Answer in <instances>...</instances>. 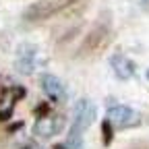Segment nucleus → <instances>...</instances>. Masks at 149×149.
<instances>
[{
	"mask_svg": "<svg viewBox=\"0 0 149 149\" xmlns=\"http://www.w3.org/2000/svg\"><path fill=\"white\" fill-rule=\"evenodd\" d=\"M108 122L116 128H130V126H137L141 122V114L130 106L116 104L108 110Z\"/></svg>",
	"mask_w": 149,
	"mask_h": 149,
	"instance_id": "nucleus-1",
	"label": "nucleus"
},
{
	"mask_svg": "<svg viewBox=\"0 0 149 149\" xmlns=\"http://www.w3.org/2000/svg\"><path fill=\"white\" fill-rule=\"evenodd\" d=\"M93 120H95V106H93L89 100H79L77 106H74V112H72L70 133L83 135V130H87L93 124Z\"/></svg>",
	"mask_w": 149,
	"mask_h": 149,
	"instance_id": "nucleus-2",
	"label": "nucleus"
},
{
	"mask_svg": "<svg viewBox=\"0 0 149 149\" xmlns=\"http://www.w3.org/2000/svg\"><path fill=\"white\" fill-rule=\"evenodd\" d=\"M62 126H64V122H62L60 116H44V118H40V120L35 122L33 130H35V135L50 139V137L58 135L60 130H62Z\"/></svg>",
	"mask_w": 149,
	"mask_h": 149,
	"instance_id": "nucleus-3",
	"label": "nucleus"
},
{
	"mask_svg": "<svg viewBox=\"0 0 149 149\" xmlns=\"http://www.w3.org/2000/svg\"><path fill=\"white\" fill-rule=\"evenodd\" d=\"M42 89H44L46 95L50 100H54V102H62L66 97V89H64L62 81L58 77H54V74H44V77H42Z\"/></svg>",
	"mask_w": 149,
	"mask_h": 149,
	"instance_id": "nucleus-4",
	"label": "nucleus"
},
{
	"mask_svg": "<svg viewBox=\"0 0 149 149\" xmlns=\"http://www.w3.org/2000/svg\"><path fill=\"white\" fill-rule=\"evenodd\" d=\"M112 68H114V72H116V77L118 79H122V81H126V79H130L135 74V64L130 62L126 56H120V54H116V56H112Z\"/></svg>",
	"mask_w": 149,
	"mask_h": 149,
	"instance_id": "nucleus-5",
	"label": "nucleus"
},
{
	"mask_svg": "<svg viewBox=\"0 0 149 149\" xmlns=\"http://www.w3.org/2000/svg\"><path fill=\"white\" fill-rule=\"evenodd\" d=\"M17 68L29 74L33 68H35V50L33 48H23L19 52V58H17Z\"/></svg>",
	"mask_w": 149,
	"mask_h": 149,
	"instance_id": "nucleus-6",
	"label": "nucleus"
},
{
	"mask_svg": "<svg viewBox=\"0 0 149 149\" xmlns=\"http://www.w3.org/2000/svg\"><path fill=\"white\" fill-rule=\"evenodd\" d=\"M25 149H44V147H42V145H27Z\"/></svg>",
	"mask_w": 149,
	"mask_h": 149,
	"instance_id": "nucleus-7",
	"label": "nucleus"
},
{
	"mask_svg": "<svg viewBox=\"0 0 149 149\" xmlns=\"http://www.w3.org/2000/svg\"><path fill=\"white\" fill-rule=\"evenodd\" d=\"M143 4H145V6H149V0H143Z\"/></svg>",
	"mask_w": 149,
	"mask_h": 149,
	"instance_id": "nucleus-8",
	"label": "nucleus"
},
{
	"mask_svg": "<svg viewBox=\"0 0 149 149\" xmlns=\"http://www.w3.org/2000/svg\"><path fill=\"white\" fill-rule=\"evenodd\" d=\"M147 79H149V70H147Z\"/></svg>",
	"mask_w": 149,
	"mask_h": 149,
	"instance_id": "nucleus-9",
	"label": "nucleus"
}]
</instances>
